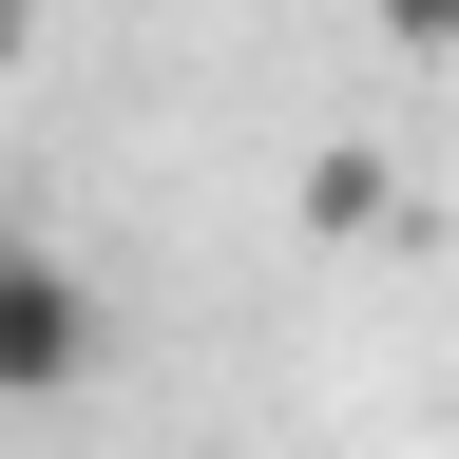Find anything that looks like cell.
I'll return each instance as SVG.
<instances>
[{"label": "cell", "instance_id": "7a4b0ae2", "mask_svg": "<svg viewBox=\"0 0 459 459\" xmlns=\"http://www.w3.org/2000/svg\"><path fill=\"white\" fill-rule=\"evenodd\" d=\"M307 230H383V153H325L307 172Z\"/></svg>", "mask_w": 459, "mask_h": 459}, {"label": "cell", "instance_id": "277c9868", "mask_svg": "<svg viewBox=\"0 0 459 459\" xmlns=\"http://www.w3.org/2000/svg\"><path fill=\"white\" fill-rule=\"evenodd\" d=\"M20 57H39V0H0V77H20Z\"/></svg>", "mask_w": 459, "mask_h": 459}, {"label": "cell", "instance_id": "3957f363", "mask_svg": "<svg viewBox=\"0 0 459 459\" xmlns=\"http://www.w3.org/2000/svg\"><path fill=\"white\" fill-rule=\"evenodd\" d=\"M364 20H383L402 57H459V0H364Z\"/></svg>", "mask_w": 459, "mask_h": 459}, {"label": "cell", "instance_id": "6da1fadb", "mask_svg": "<svg viewBox=\"0 0 459 459\" xmlns=\"http://www.w3.org/2000/svg\"><path fill=\"white\" fill-rule=\"evenodd\" d=\"M115 364V307L77 249H39V230H0V402H77Z\"/></svg>", "mask_w": 459, "mask_h": 459}]
</instances>
